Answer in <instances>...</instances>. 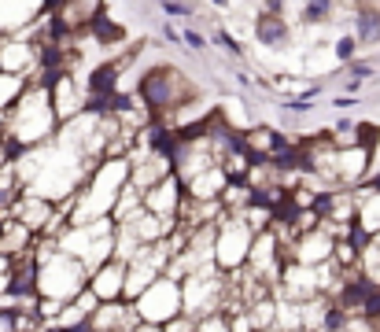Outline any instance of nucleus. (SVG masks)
<instances>
[{
	"label": "nucleus",
	"instance_id": "f8f14e48",
	"mask_svg": "<svg viewBox=\"0 0 380 332\" xmlns=\"http://www.w3.org/2000/svg\"><path fill=\"white\" fill-rule=\"evenodd\" d=\"M255 41L262 48H288L292 19H285V11H266V8H262L255 15Z\"/></svg>",
	"mask_w": 380,
	"mask_h": 332
},
{
	"label": "nucleus",
	"instance_id": "a211bd4d",
	"mask_svg": "<svg viewBox=\"0 0 380 332\" xmlns=\"http://www.w3.org/2000/svg\"><path fill=\"white\" fill-rule=\"evenodd\" d=\"M159 8H162V15H170V19H192V15L200 11L196 4H177V0H162Z\"/></svg>",
	"mask_w": 380,
	"mask_h": 332
},
{
	"label": "nucleus",
	"instance_id": "f3484780",
	"mask_svg": "<svg viewBox=\"0 0 380 332\" xmlns=\"http://www.w3.org/2000/svg\"><path fill=\"white\" fill-rule=\"evenodd\" d=\"M214 41H218L229 56H240V59H244V41H240V37H233L229 30H214Z\"/></svg>",
	"mask_w": 380,
	"mask_h": 332
},
{
	"label": "nucleus",
	"instance_id": "4468645a",
	"mask_svg": "<svg viewBox=\"0 0 380 332\" xmlns=\"http://www.w3.org/2000/svg\"><path fill=\"white\" fill-rule=\"evenodd\" d=\"M30 89V78H19V74H4L0 71V114H8L19 100L26 96Z\"/></svg>",
	"mask_w": 380,
	"mask_h": 332
},
{
	"label": "nucleus",
	"instance_id": "ddd939ff",
	"mask_svg": "<svg viewBox=\"0 0 380 332\" xmlns=\"http://www.w3.org/2000/svg\"><path fill=\"white\" fill-rule=\"evenodd\" d=\"M355 15V41L358 45H380V4H351Z\"/></svg>",
	"mask_w": 380,
	"mask_h": 332
},
{
	"label": "nucleus",
	"instance_id": "f257e3e1",
	"mask_svg": "<svg viewBox=\"0 0 380 332\" xmlns=\"http://www.w3.org/2000/svg\"><path fill=\"white\" fill-rule=\"evenodd\" d=\"M34 262H37V295L48 303H74L89 288V270L67 251H59V240L37 237L34 244Z\"/></svg>",
	"mask_w": 380,
	"mask_h": 332
},
{
	"label": "nucleus",
	"instance_id": "5701e85b",
	"mask_svg": "<svg viewBox=\"0 0 380 332\" xmlns=\"http://www.w3.org/2000/svg\"><path fill=\"white\" fill-rule=\"evenodd\" d=\"M137 332H167V328H159V325H141Z\"/></svg>",
	"mask_w": 380,
	"mask_h": 332
},
{
	"label": "nucleus",
	"instance_id": "39448f33",
	"mask_svg": "<svg viewBox=\"0 0 380 332\" xmlns=\"http://www.w3.org/2000/svg\"><path fill=\"white\" fill-rule=\"evenodd\" d=\"M4 214L11 222H19L23 229H30L34 237H44V232L52 229V222H56V203H48V199H41L34 192H19Z\"/></svg>",
	"mask_w": 380,
	"mask_h": 332
},
{
	"label": "nucleus",
	"instance_id": "4be33fe9",
	"mask_svg": "<svg viewBox=\"0 0 380 332\" xmlns=\"http://www.w3.org/2000/svg\"><path fill=\"white\" fill-rule=\"evenodd\" d=\"M162 37H167L170 45H181V30H174V26H162Z\"/></svg>",
	"mask_w": 380,
	"mask_h": 332
},
{
	"label": "nucleus",
	"instance_id": "9b49d317",
	"mask_svg": "<svg viewBox=\"0 0 380 332\" xmlns=\"http://www.w3.org/2000/svg\"><path fill=\"white\" fill-rule=\"evenodd\" d=\"M355 207H358V214H355L358 237H366V240L380 237V189H373V185L355 189Z\"/></svg>",
	"mask_w": 380,
	"mask_h": 332
},
{
	"label": "nucleus",
	"instance_id": "0eeeda50",
	"mask_svg": "<svg viewBox=\"0 0 380 332\" xmlns=\"http://www.w3.org/2000/svg\"><path fill=\"white\" fill-rule=\"evenodd\" d=\"M181 207H185V185H181L177 177H167L162 185L144 192V211L155 214V218H162V222H170V225H177Z\"/></svg>",
	"mask_w": 380,
	"mask_h": 332
},
{
	"label": "nucleus",
	"instance_id": "2eb2a0df",
	"mask_svg": "<svg viewBox=\"0 0 380 332\" xmlns=\"http://www.w3.org/2000/svg\"><path fill=\"white\" fill-rule=\"evenodd\" d=\"M340 4H333V0H307V4H299V23L307 26H325L336 19Z\"/></svg>",
	"mask_w": 380,
	"mask_h": 332
},
{
	"label": "nucleus",
	"instance_id": "7ed1b4c3",
	"mask_svg": "<svg viewBox=\"0 0 380 332\" xmlns=\"http://www.w3.org/2000/svg\"><path fill=\"white\" fill-rule=\"evenodd\" d=\"M255 244V229L244 222V214H222L218 218V232H214V266L218 273H237L247 266Z\"/></svg>",
	"mask_w": 380,
	"mask_h": 332
},
{
	"label": "nucleus",
	"instance_id": "20e7f679",
	"mask_svg": "<svg viewBox=\"0 0 380 332\" xmlns=\"http://www.w3.org/2000/svg\"><path fill=\"white\" fill-rule=\"evenodd\" d=\"M133 310H137L141 325H159V328H167L170 321H177L181 314H185V295H181V280H174V277H159L155 285L133 303Z\"/></svg>",
	"mask_w": 380,
	"mask_h": 332
},
{
	"label": "nucleus",
	"instance_id": "412c9836",
	"mask_svg": "<svg viewBox=\"0 0 380 332\" xmlns=\"http://www.w3.org/2000/svg\"><path fill=\"white\" fill-rule=\"evenodd\" d=\"M0 332H19V310L0 307Z\"/></svg>",
	"mask_w": 380,
	"mask_h": 332
},
{
	"label": "nucleus",
	"instance_id": "dca6fc26",
	"mask_svg": "<svg viewBox=\"0 0 380 332\" xmlns=\"http://www.w3.org/2000/svg\"><path fill=\"white\" fill-rule=\"evenodd\" d=\"M358 48H362V45L355 41V33H343V37L333 45V52H336V59L347 66V63H355V59H358Z\"/></svg>",
	"mask_w": 380,
	"mask_h": 332
},
{
	"label": "nucleus",
	"instance_id": "f03ea898",
	"mask_svg": "<svg viewBox=\"0 0 380 332\" xmlns=\"http://www.w3.org/2000/svg\"><path fill=\"white\" fill-rule=\"evenodd\" d=\"M137 100L152 119H170L174 111H181L189 100H200V89L189 81L185 71H177L174 63H155L148 66L137 81Z\"/></svg>",
	"mask_w": 380,
	"mask_h": 332
},
{
	"label": "nucleus",
	"instance_id": "aec40b11",
	"mask_svg": "<svg viewBox=\"0 0 380 332\" xmlns=\"http://www.w3.org/2000/svg\"><path fill=\"white\" fill-rule=\"evenodd\" d=\"M347 74H351V81H366V78H373V63L355 59V63H347Z\"/></svg>",
	"mask_w": 380,
	"mask_h": 332
},
{
	"label": "nucleus",
	"instance_id": "6e6552de",
	"mask_svg": "<svg viewBox=\"0 0 380 332\" xmlns=\"http://www.w3.org/2000/svg\"><path fill=\"white\" fill-rule=\"evenodd\" d=\"M89 292L96 295V303H126V262L107 259L100 270H93Z\"/></svg>",
	"mask_w": 380,
	"mask_h": 332
},
{
	"label": "nucleus",
	"instance_id": "9d476101",
	"mask_svg": "<svg viewBox=\"0 0 380 332\" xmlns=\"http://www.w3.org/2000/svg\"><path fill=\"white\" fill-rule=\"evenodd\" d=\"M137 328H141V318L133 303H100L85 332H137Z\"/></svg>",
	"mask_w": 380,
	"mask_h": 332
},
{
	"label": "nucleus",
	"instance_id": "1a4fd4ad",
	"mask_svg": "<svg viewBox=\"0 0 380 332\" xmlns=\"http://www.w3.org/2000/svg\"><path fill=\"white\" fill-rule=\"evenodd\" d=\"M333 247H336V240L325 229H318V232H307V237L295 240L288 247V259L299 266H310V270H321V266L333 262Z\"/></svg>",
	"mask_w": 380,
	"mask_h": 332
},
{
	"label": "nucleus",
	"instance_id": "423d86ee",
	"mask_svg": "<svg viewBox=\"0 0 380 332\" xmlns=\"http://www.w3.org/2000/svg\"><path fill=\"white\" fill-rule=\"evenodd\" d=\"M48 96H52V111H56L59 126H67V122L85 114V85H81V78H74V74H59L52 85H48Z\"/></svg>",
	"mask_w": 380,
	"mask_h": 332
},
{
	"label": "nucleus",
	"instance_id": "6ab92c4d",
	"mask_svg": "<svg viewBox=\"0 0 380 332\" xmlns=\"http://www.w3.org/2000/svg\"><path fill=\"white\" fill-rule=\"evenodd\" d=\"M181 45H189V48H192V52H203V48H207L210 41L203 37V33H200V30H189V26H185V30H181Z\"/></svg>",
	"mask_w": 380,
	"mask_h": 332
}]
</instances>
